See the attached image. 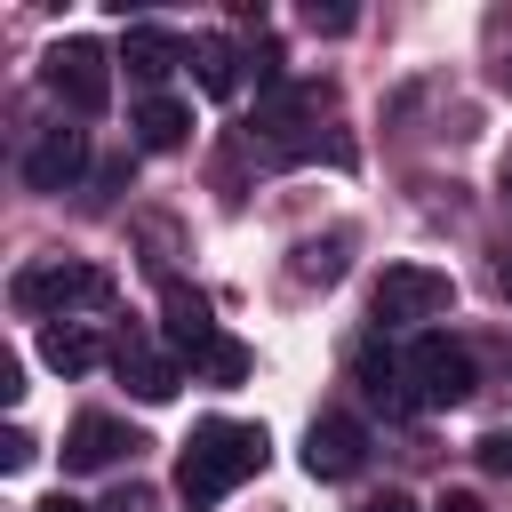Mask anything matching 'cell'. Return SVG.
<instances>
[{
  "mask_svg": "<svg viewBox=\"0 0 512 512\" xmlns=\"http://www.w3.org/2000/svg\"><path fill=\"white\" fill-rule=\"evenodd\" d=\"M264 456H272L264 424L208 416V424H192V440H184V456H176V496H184L192 512H208V504H224L240 480H256Z\"/></svg>",
  "mask_w": 512,
  "mask_h": 512,
  "instance_id": "6da1fadb",
  "label": "cell"
},
{
  "mask_svg": "<svg viewBox=\"0 0 512 512\" xmlns=\"http://www.w3.org/2000/svg\"><path fill=\"white\" fill-rule=\"evenodd\" d=\"M8 304L16 312H104L112 304V272L104 264H88V256H40V264H24L16 280H8Z\"/></svg>",
  "mask_w": 512,
  "mask_h": 512,
  "instance_id": "7a4b0ae2",
  "label": "cell"
},
{
  "mask_svg": "<svg viewBox=\"0 0 512 512\" xmlns=\"http://www.w3.org/2000/svg\"><path fill=\"white\" fill-rule=\"evenodd\" d=\"M40 80H48L80 120H96V112L112 104V48L88 40V32H72V40H56V48L40 56Z\"/></svg>",
  "mask_w": 512,
  "mask_h": 512,
  "instance_id": "3957f363",
  "label": "cell"
},
{
  "mask_svg": "<svg viewBox=\"0 0 512 512\" xmlns=\"http://www.w3.org/2000/svg\"><path fill=\"white\" fill-rule=\"evenodd\" d=\"M408 392H416V408H464V400L480 392L472 344H456V336H416V344H408Z\"/></svg>",
  "mask_w": 512,
  "mask_h": 512,
  "instance_id": "277c9868",
  "label": "cell"
},
{
  "mask_svg": "<svg viewBox=\"0 0 512 512\" xmlns=\"http://www.w3.org/2000/svg\"><path fill=\"white\" fill-rule=\"evenodd\" d=\"M376 320L384 328H408V320H440L448 304H456V280L440 272V264H384V280H376Z\"/></svg>",
  "mask_w": 512,
  "mask_h": 512,
  "instance_id": "5b68a950",
  "label": "cell"
},
{
  "mask_svg": "<svg viewBox=\"0 0 512 512\" xmlns=\"http://www.w3.org/2000/svg\"><path fill=\"white\" fill-rule=\"evenodd\" d=\"M368 464V424L360 416H312L304 432V472L312 480H352Z\"/></svg>",
  "mask_w": 512,
  "mask_h": 512,
  "instance_id": "8992f818",
  "label": "cell"
},
{
  "mask_svg": "<svg viewBox=\"0 0 512 512\" xmlns=\"http://www.w3.org/2000/svg\"><path fill=\"white\" fill-rule=\"evenodd\" d=\"M80 168H88V128H72V120L40 128V144L24 152V184H32V192H64Z\"/></svg>",
  "mask_w": 512,
  "mask_h": 512,
  "instance_id": "52a82bcc",
  "label": "cell"
},
{
  "mask_svg": "<svg viewBox=\"0 0 512 512\" xmlns=\"http://www.w3.org/2000/svg\"><path fill=\"white\" fill-rule=\"evenodd\" d=\"M112 368H120V384H128L136 400H152V408H160V400H176V384H184V368H176L152 336H136V328L112 344Z\"/></svg>",
  "mask_w": 512,
  "mask_h": 512,
  "instance_id": "ba28073f",
  "label": "cell"
},
{
  "mask_svg": "<svg viewBox=\"0 0 512 512\" xmlns=\"http://www.w3.org/2000/svg\"><path fill=\"white\" fill-rule=\"evenodd\" d=\"M144 440L120 424V416H72V432H64V472H104V464H120V456H136Z\"/></svg>",
  "mask_w": 512,
  "mask_h": 512,
  "instance_id": "9c48e42d",
  "label": "cell"
},
{
  "mask_svg": "<svg viewBox=\"0 0 512 512\" xmlns=\"http://www.w3.org/2000/svg\"><path fill=\"white\" fill-rule=\"evenodd\" d=\"M120 64H128L136 80H168L176 64H192V40H184V32H168V24H128Z\"/></svg>",
  "mask_w": 512,
  "mask_h": 512,
  "instance_id": "30bf717a",
  "label": "cell"
},
{
  "mask_svg": "<svg viewBox=\"0 0 512 512\" xmlns=\"http://www.w3.org/2000/svg\"><path fill=\"white\" fill-rule=\"evenodd\" d=\"M160 312H168V344H176L184 360H192L200 344H216V336H224V328L208 320V296H200V288H176V280H168V296H160Z\"/></svg>",
  "mask_w": 512,
  "mask_h": 512,
  "instance_id": "8fae6325",
  "label": "cell"
},
{
  "mask_svg": "<svg viewBox=\"0 0 512 512\" xmlns=\"http://www.w3.org/2000/svg\"><path fill=\"white\" fill-rule=\"evenodd\" d=\"M352 376H360V392L376 400V408H416V392H408V360H392V352H376V344H360L352 352Z\"/></svg>",
  "mask_w": 512,
  "mask_h": 512,
  "instance_id": "7c38bea8",
  "label": "cell"
},
{
  "mask_svg": "<svg viewBox=\"0 0 512 512\" xmlns=\"http://www.w3.org/2000/svg\"><path fill=\"white\" fill-rule=\"evenodd\" d=\"M128 128H136V144H144V152H176V144L192 136V104H184V96H144Z\"/></svg>",
  "mask_w": 512,
  "mask_h": 512,
  "instance_id": "4fadbf2b",
  "label": "cell"
},
{
  "mask_svg": "<svg viewBox=\"0 0 512 512\" xmlns=\"http://www.w3.org/2000/svg\"><path fill=\"white\" fill-rule=\"evenodd\" d=\"M192 72H200V88L224 104V96H240V48L224 40V32H200L192 40Z\"/></svg>",
  "mask_w": 512,
  "mask_h": 512,
  "instance_id": "5bb4252c",
  "label": "cell"
},
{
  "mask_svg": "<svg viewBox=\"0 0 512 512\" xmlns=\"http://www.w3.org/2000/svg\"><path fill=\"white\" fill-rule=\"evenodd\" d=\"M96 352H104V344H96L80 320H64V328H48V336H40V360H48L56 376H88V368H96Z\"/></svg>",
  "mask_w": 512,
  "mask_h": 512,
  "instance_id": "9a60e30c",
  "label": "cell"
},
{
  "mask_svg": "<svg viewBox=\"0 0 512 512\" xmlns=\"http://www.w3.org/2000/svg\"><path fill=\"white\" fill-rule=\"evenodd\" d=\"M192 376H200V384H240V376H248V344H240V336L200 344V352H192Z\"/></svg>",
  "mask_w": 512,
  "mask_h": 512,
  "instance_id": "2e32d148",
  "label": "cell"
},
{
  "mask_svg": "<svg viewBox=\"0 0 512 512\" xmlns=\"http://www.w3.org/2000/svg\"><path fill=\"white\" fill-rule=\"evenodd\" d=\"M296 280L336 288V280H344V240H304V248H296Z\"/></svg>",
  "mask_w": 512,
  "mask_h": 512,
  "instance_id": "e0dca14e",
  "label": "cell"
},
{
  "mask_svg": "<svg viewBox=\"0 0 512 512\" xmlns=\"http://www.w3.org/2000/svg\"><path fill=\"white\" fill-rule=\"evenodd\" d=\"M472 456H480V472H496V480H512V424H496V432H480V440H472Z\"/></svg>",
  "mask_w": 512,
  "mask_h": 512,
  "instance_id": "ac0fdd59",
  "label": "cell"
},
{
  "mask_svg": "<svg viewBox=\"0 0 512 512\" xmlns=\"http://www.w3.org/2000/svg\"><path fill=\"white\" fill-rule=\"evenodd\" d=\"M104 512H160V496H152L144 480H128V488H112V496H104Z\"/></svg>",
  "mask_w": 512,
  "mask_h": 512,
  "instance_id": "d6986e66",
  "label": "cell"
},
{
  "mask_svg": "<svg viewBox=\"0 0 512 512\" xmlns=\"http://www.w3.org/2000/svg\"><path fill=\"white\" fill-rule=\"evenodd\" d=\"M32 456H40V448H32V432H8V440H0V472H24Z\"/></svg>",
  "mask_w": 512,
  "mask_h": 512,
  "instance_id": "ffe728a7",
  "label": "cell"
},
{
  "mask_svg": "<svg viewBox=\"0 0 512 512\" xmlns=\"http://www.w3.org/2000/svg\"><path fill=\"white\" fill-rule=\"evenodd\" d=\"M304 24H312V32H352V8H320V0H312Z\"/></svg>",
  "mask_w": 512,
  "mask_h": 512,
  "instance_id": "44dd1931",
  "label": "cell"
},
{
  "mask_svg": "<svg viewBox=\"0 0 512 512\" xmlns=\"http://www.w3.org/2000/svg\"><path fill=\"white\" fill-rule=\"evenodd\" d=\"M0 400H24V360L0 352Z\"/></svg>",
  "mask_w": 512,
  "mask_h": 512,
  "instance_id": "7402d4cb",
  "label": "cell"
},
{
  "mask_svg": "<svg viewBox=\"0 0 512 512\" xmlns=\"http://www.w3.org/2000/svg\"><path fill=\"white\" fill-rule=\"evenodd\" d=\"M360 512H424V504H416V496H400V488H384V496H368Z\"/></svg>",
  "mask_w": 512,
  "mask_h": 512,
  "instance_id": "603a6c76",
  "label": "cell"
},
{
  "mask_svg": "<svg viewBox=\"0 0 512 512\" xmlns=\"http://www.w3.org/2000/svg\"><path fill=\"white\" fill-rule=\"evenodd\" d=\"M432 512H480V496H472V488H448V496H440Z\"/></svg>",
  "mask_w": 512,
  "mask_h": 512,
  "instance_id": "cb8c5ba5",
  "label": "cell"
},
{
  "mask_svg": "<svg viewBox=\"0 0 512 512\" xmlns=\"http://www.w3.org/2000/svg\"><path fill=\"white\" fill-rule=\"evenodd\" d=\"M32 512H88V504H72V496H64V488H56V496H40V504H32Z\"/></svg>",
  "mask_w": 512,
  "mask_h": 512,
  "instance_id": "d4e9b609",
  "label": "cell"
},
{
  "mask_svg": "<svg viewBox=\"0 0 512 512\" xmlns=\"http://www.w3.org/2000/svg\"><path fill=\"white\" fill-rule=\"evenodd\" d=\"M496 288H504V296H512V256H504V264H496Z\"/></svg>",
  "mask_w": 512,
  "mask_h": 512,
  "instance_id": "484cf974",
  "label": "cell"
},
{
  "mask_svg": "<svg viewBox=\"0 0 512 512\" xmlns=\"http://www.w3.org/2000/svg\"><path fill=\"white\" fill-rule=\"evenodd\" d=\"M496 360H504V368H512V344H496Z\"/></svg>",
  "mask_w": 512,
  "mask_h": 512,
  "instance_id": "4316f807",
  "label": "cell"
},
{
  "mask_svg": "<svg viewBox=\"0 0 512 512\" xmlns=\"http://www.w3.org/2000/svg\"><path fill=\"white\" fill-rule=\"evenodd\" d=\"M504 200H512V168H504Z\"/></svg>",
  "mask_w": 512,
  "mask_h": 512,
  "instance_id": "83f0119b",
  "label": "cell"
}]
</instances>
